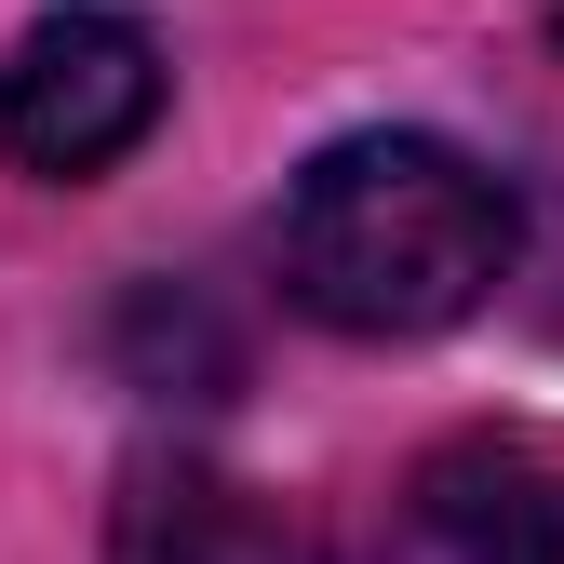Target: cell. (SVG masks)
Returning a JSON list of instances; mask_svg holds the SVG:
<instances>
[{
    "instance_id": "6da1fadb",
    "label": "cell",
    "mask_w": 564,
    "mask_h": 564,
    "mask_svg": "<svg viewBox=\"0 0 564 564\" xmlns=\"http://www.w3.org/2000/svg\"><path fill=\"white\" fill-rule=\"evenodd\" d=\"M511 188L444 134H336L282 202V296L336 336H444L511 282Z\"/></svg>"
},
{
    "instance_id": "3957f363",
    "label": "cell",
    "mask_w": 564,
    "mask_h": 564,
    "mask_svg": "<svg viewBox=\"0 0 564 564\" xmlns=\"http://www.w3.org/2000/svg\"><path fill=\"white\" fill-rule=\"evenodd\" d=\"M377 564H564V470L524 444H444L403 470Z\"/></svg>"
},
{
    "instance_id": "7a4b0ae2",
    "label": "cell",
    "mask_w": 564,
    "mask_h": 564,
    "mask_svg": "<svg viewBox=\"0 0 564 564\" xmlns=\"http://www.w3.org/2000/svg\"><path fill=\"white\" fill-rule=\"evenodd\" d=\"M149 121H162V54L121 14H54L0 67V162L28 175H108Z\"/></svg>"
},
{
    "instance_id": "277c9868",
    "label": "cell",
    "mask_w": 564,
    "mask_h": 564,
    "mask_svg": "<svg viewBox=\"0 0 564 564\" xmlns=\"http://www.w3.org/2000/svg\"><path fill=\"white\" fill-rule=\"evenodd\" d=\"M108 564H323V551L269 484L216 457H134L121 511H108Z\"/></svg>"
}]
</instances>
